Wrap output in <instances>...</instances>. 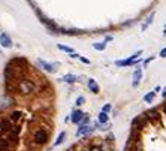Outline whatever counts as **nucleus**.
<instances>
[{
	"instance_id": "f257e3e1",
	"label": "nucleus",
	"mask_w": 166,
	"mask_h": 151,
	"mask_svg": "<svg viewBox=\"0 0 166 151\" xmlns=\"http://www.w3.org/2000/svg\"><path fill=\"white\" fill-rule=\"evenodd\" d=\"M17 88H18V91H19L21 94H30V93L35 91V84H33L30 79H21V81L18 82Z\"/></svg>"
},
{
	"instance_id": "f03ea898",
	"label": "nucleus",
	"mask_w": 166,
	"mask_h": 151,
	"mask_svg": "<svg viewBox=\"0 0 166 151\" xmlns=\"http://www.w3.org/2000/svg\"><path fill=\"white\" fill-rule=\"evenodd\" d=\"M33 139H35V142L38 145H43V144H46V141H48V132L43 130V129H39V130L35 132Z\"/></svg>"
},
{
	"instance_id": "7ed1b4c3",
	"label": "nucleus",
	"mask_w": 166,
	"mask_h": 151,
	"mask_svg": "<svg viewBox=\"0 0 166 151\" xmlns=\"http://www.w3.org/2000/svg\"><path fill=\"white\" fill-rule=\"evenodd\" d=\"M141 56V51H138L136 54H133V56H130L129 59H126V60H117L115 61V66H129V64H132V63H136V61H139V57Z\"/></svg>"
},
{
	"instance_id": "20e7f679",
	"label": "nucleus",
	"mask_w": 166,
	"mask_h": 151,
	"mask_svg": "<svg viewBox=\"0 0 166 151\" xmlns=\"http://www.w3.org/2000/svg\"><path fill=\"white\" fill-rule=\"evenodd\" d=\"M93 127L90 124H87V126H79V129L77 130V136L78 138H81V136H87V135H91L93 133Z\"/></svg>"
},
{
	"instance_id": "39448f33",
	"label": "nucleus",
	"mask_w": 166,
	"mask_h": 151,
	"mask_svg": "<svg viewBox=\"0 0 166 151\" xmlns=\"http://www.w3.org/2000/svg\"><path fill=\"white\" fill-rule=\"evenodd\" d=\"M12 126H14V124H12L8 118L0 120V133H8V132H11Z\"/></svg>"
},
{
	"instance_id": "423d86ee",
	"label": "nucleus",
	"mask_w": 166,
	"mask_h": 151,
	"mask_svg": "<svg viewBox=\"0 0 166 151\" xmlns=\"http://www.w3.org/2000/svg\"><path fill=\"white\" fill-rule=\"evenodd\" d=\"M36 63H38V64H39V66H40L45 72H48V73H54V72H56V66H57V64L46 63V61H43V60H38Z\"/></svg>"
},
{
	"instance_id": "0eeeda50",
	"label": "nucleus",
	"mask_w": 166,
	"mask_h": 151,
	"mask_svg": "<svg viewBox=\"0 0 166 151\" xmlns=\"http://www.w3.org/2000/svg\"><path fill=\"white\" fill-rule=\"evenodd\" d=\"M132 126H133V129L136 130V129H142L145 126V115H139V117H136L133 121H132Z\"/></svg>"
},
{
	"instance_id": "6e6552de",
	"label": "nucleus",
	"mask_w": 166,
	"mask_h": 151,
	"mask_svg": "<svg viewBox=\"0 0 166 151\" xmlns=\"http://www.w3.org/2000/svg\"><path fill=\"white\" fill-rule=\"evenodd\" d=\"M141 78H142V69L141 67H136V70L133 72V77H132V85L133 87H138Z\"/></svg>"
},
{
	"instance_id": "1a4fd4ad",
	"label": "nucleus",
	"mask_w": 166,
	"mask_h": 151,
	"mask_svg": "<svg viewBox=\"0 0 166 151\" xmlns=\"http://www.w3.org/2000/svg\"><path fill=\"white\" fill-rule=\"evenodd\" d=\"M0 45L5 46V48H11L12 46V39L6 33H0Z\"/></svg>"
},
{
	"instance_id": "9d476101",
	"label": "nucleus",
	"mask_w": 166,
	"mask_h": 151,
	"mask_svg": "<svg viewBox=\"0 0 166 151\" xmlns=\"http://www.w3.org/2000/svg\"><path fill=\"white\" fill-rule=\"evenodd\" d=\"M82 117H84V112H81L79 109H75V111L72 112V123L79 124L81 120H82Z\"/></svg>"
},
{
	"instance_id": "9b49d317",
	"label": "nucleus",
	"mask_w": 166,
	"mask_h": 151,
	"mask_svg": "<svg viewBox=\"0 0 166 151\" xmlns=\"http://www.w3.org/2000/svg\"><path fill=\"white\" fill-rule=\"evenodd\" d=\"M154 15H156V14H154V12H151V14H150V15L145 18L144 24H142V27H141V30H142V32H145V30L148 29V26H150V24L153 22V20H154Z\"/></svg>"
},
{
	"instance_id": "f8f14e48",
	"label": "nucleus",
	"mask_w": 166,
	"mask_h": 151,
	"mask_svg": "<svg viewBox=\"0 0 166 151\" xmlns=\"http://www.w3.org/2000/svg\"><path fill=\"white\" fill-rule=\"evenodd\" d=\"M78 79V77H75V75H72V73H67V75H64V77H61L58 81H63V82H67V84H72V82H75Z\"/></svg>"
},
{
	"instance_id": "ddd939ff",
	"label": "nucleus",
	"mask_w": 166,
	"mask_h": 151,
	"mask_svg": "<svg viewBox=\"0 0 166 151\" xmlns=\"http://www.w3.org/2000/svg\"><path fill=\"white\" fill-rule=\"evenodd\" d=\"M21 117H22V112H21V111H14L8 120H9L12 124H15L17 121H19V120H21Z\"/></svg>"
},
{
	"instance_id": "4468645a",
	"label": "nucleus",
	"mask_w": 166,
	"mask_h": 151,
	"mask_svg": "<svg viewBox=\"0 0 166 151\" xmlns=\"http://www.w3.org/2000/svg\"><path fill=\"white\" fill-rule=\"evenodd\" d=\"M88 88H90V91H91V93H96V94H97V93H99V90H100V88H99V85H97V82L94 81V79H88Z\"/></svg>"
},
{
	"instance_id": "2eb2a0df",
	"label": "nucleus",
	"mask_w": 166,
	"mask_h": 151,
	"mask_svg": "<svg viewBox=\"0 0 166 151\" xmlns=\"http://www.w3.org/2000/svg\"><path fill=\"white\" fill-rule=\"evenodd\" d=\"M145 117H147L148 120H157V118H159V112H157L156 109H150V111L145 112Z\"/></svg>"
},
{
	"instance_id": "dca6fc26",
	"label": "nucleus",
	"mask_w": 166,
	"mask_h": 151,
	"mask_svg": "<svg viewBox=\"0 0 166 151\" xmlns=\"http://www.w3.org/2000/svg\"><path fill=\"white\" fill-rule=\"evenodd\" d=\"M154 97H156V91H150V93H147V94L144 96V102L151 103L153 100H154Z\"/></svg>"
},
{
	"instance_id": "f3484780",
	"label": "nucleus",
	"mask_w": 166,
	"mask_h": 151,
	"mask_svg": "<svg viewBox=\"0 0 166 151\" xmlns=\"http://www.w3.org/2000/svg\"><path fill=\"white\" fill-rule=\"evenodd\" d=\"M108 120H109V117H108V114H105V112H100V114L97 115V121H99L100 124H106Z\"/></svg>"
},
{
	"instance_id": "a211bd4d",
	"label": "nucleus",
	"mask_w": 166,
	"mask_h": 151,
	"mask_svg": "<svg viewBox=\"0 0 166 151\" xmlns=\"http://www.w3.org/2000/svg\"><path fill=\"white\" fill-rule=\"evenodd\" d=\"M64 138H66V132H61L58 136H57V139H56V142H54V147H57V145H60V144H63V141H64Z\"/></svg>"
},
{
	"instance_id": "6ab92c4d",
	"label": "nucleus",
	"mask_w": 166,
	"mask_h": 151,
	"mask_svg": "<svg viewBox=\"0 0 166 151\" xmlns=\"http://www.w3.org/2000/svg\"><path fill=\"white\" fill-rule=\"evenodd\" d=\"M57 48L58 49H61V51H64V53H69V54H74V49L70 48V46H67V45H57Z\"/></svg>"
},
{
	"instance_id": "aec40b11",
	"label": "nucleus",
	"mask_w": 166,
	"mask_h": 151,
	"mask_svg": "<svg viewBox=\"0 0 166 151\" xmlns=\"http://www.w3.org/2000/svg\"><path fill=\"white\" fill-rule=\"evenodd\" d=\"M93 48L97 49V51H103V49L106 48V45H105V42H96V43L93 45Z\"/></svg>"
},
{
	"instance_id": "412c9836",
	"label": "nucleus",
	"mask_w": 166,
	"mask_h": 151,
	"mask_svg": "<svg viewBox=\"0 0 166 151\" xmlns=\"http://www.w3.org/2000/svg\"><path fill=\"white\" fill-rule=\"evenodd\" d=\"M88 121H90V117H88V114H84V117H82V120H81V126H87L88 124Z\"/></svg>"
},
{
	"instance_id": "4be33fe9",
	"label": "nucleus",
	"mask_w": 166,
	"mask_h": 151,
	"mask_svg": "<svg viewBox=\"0 0 166 151\" xmlns=\"http://www.w3.org/2000/svg\"><path fill=\"white\" fill-rule=\"evenodd\" d=\"M84 102H85V99H84L82 96H79V97L77 99V102H75V105H77V106H81V105H82Z\"/></svg>"
},
{
	"instance_id": "5701e85b",
	"label": "nucleus",
	"mask_w": 166,
	"mask_h": 151,
	"mask_svg": "<svg viewBox=\"0 0 166 151\" xmlns=\"http://www.w3.org/2000/svg\"><path fill=\"white\" fill-rule=\"evenodd\" d=\"M88 151H102V147L100 145H93Z\"/></svg>"
},
{
	"instance_id": "b1692460",
	"label": "nucleus",
	"mask_w": 166,
	"mask_h": 151,
	"mask_svg": "<svg viewBox=\"0 0 166 151\" xmlns=\"http://www.w3.org/2000/svg\"><path fill=\"white\" fill-rule=\"evenodd\" d=\"M109 111H111V105H109V103H106V105L103 106V109H102V112H105V114H108Z\"/></svg>"
},
{
	"instance_id": "393cba45",
	"label": "nucleus",
	"mask_w": 166,
	"mask_h": 151,
	"mask_svg": "<svg viewBox=\"0 0 166 151\" xmlns=\"http://www.w3.org/2000/svg\"><path fill=\"white\" fill-rule=\"evenodd\" d=\"M160 57L162 59H166V48H163L162 51H160Z\"/></svg>"
},
{
	"instance_id": "a878e982",
	"label": "nucleus",
	"mask_w": 166,
	"mask_h": 151,
	"mask_svg": "<svg viewBox=\"0 0 166 151\" xmlns=\"http://www.w3.org/2000/svg\"><path fill=\"white\" fill-rule=\"evenodd\" d=\"M79 60H81L82 63H85V64H90V60H88V59H85V57H79Z\"/></svg>"
},
{
	"instance_id": "bb28decb",
	"label": "nucleus",
	"mask_w": 166,
	"mask_h": 151,
	"mask_svg": "<svg viewBox=\"0 0 166 151\" xmlns=\"http://www.w3.org/2000/svg\"><path fill=\"white\" fill-rule=\"evenodd\" d=\"M70 57H72V59H79L81 56H79V54H77V53H74V54H70Z\"/></svg>"
},
{
	"instance_id": "cd10ccee",
	"label": "nucleus",
	"mask_w": 166,
	"mask_h": 151,
	"mask_svg": "<svg viewBox=\"0 0 166 151\" xmlns=\"http://www.w3.org/2000/svg\"><path fill=\"white\" fill-rule=\"evenodd\" d=\"M153 59H154V57H150V59H148V60H145V63H144V64H145V66H147V64H148V63H150V61H151V60H153Z\"/></svg>"
},
{
	"instance_id": "c85d7f7f",
	"label": "nucleus",
	"mask_w": 166,
	"mask_h": 151,
	"mask_svg": "<svg viewBox=\"0 0 166 151\" xmlns=\"http://www.w3.org/2000/svg\"><path fill=\"white\" fill-rule=\"evenodd\" d=\"M162 96H166V88L163 90V93H162Z\"/></svg>"
},
{
	"instance_id": "c756f323",
	"label": "nucleus",
	"mask_w": 166,
	"mask_h": 151,
	"mask_svg": "<svg viewBox=\"0 0 166 151\" xmlns=\"http://www.w3.org/2000/svg\"><path fill=\"white\" fill-rule=\"evenodd\" d=\"M163 35H166V27H165V30H163Z\"/></svg>"
},
{
	"instance_id": "7c9ffc66",
	"label": "nucleus",
	"mask_w": 166,
	"mask_h": 151,
	"mask_svg": "<svg viewBox=\"0 0 166 151\" xmlns=\"http://www.w3.org/2000/svg\"><path fill=\"white\" fill-rule=\"evenodd\" d=\"M165 114H166V105H165Z\"/></svg>"
},
{
	"instance_id": "2f4dec72",
	"label": "nucleus",
	"mask_w": 166,
	"mask_h": 151,
	"mask_svg": "<svg viewBox=\"0 0 166 151\" xmlns=\"http://www.w3.org/2000/svg\"><path fill=\"white\" fill-rule=\"evenodd\" d=\"M0 57H2V51H0Z\"/></svg>"
},
{
	"instance_id": "473e14b6",
	"label": "nucleus",
	"mask_w": 166,
	"mask_h": 151,
	"mask_svg": "<svg viewBox=\"0 0 166 151\" xmlns=\"http://www.w3.org/2000/svg\"><path fill=\"white\" fill-rule=\"evenodd\" d=\"M82 151H88V150H82Z\"/></svg>"
}]
</instances>
